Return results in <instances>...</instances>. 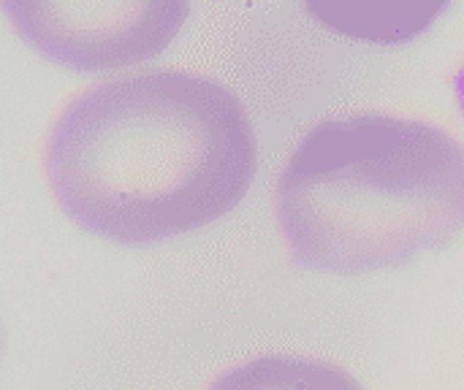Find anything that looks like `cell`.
<instances>
[{"mask_svg":"<svg viewBox=\"0 0 464 390\" xmlns=\"http://www.w3.org/2000/svg\"><path fill=\"white\" fill-rule=\"evenodd\" d=\"M258 171L247 106L223 81L144 71L71 98L44 144L63 214L114 244H158L234 212Z\"/></svg>","mask_w":464,"mask_h":390,"instance_id":"1","label":"cell"},{"mask_svg":"<svg viewBox=\"0 0 464 390\" xmlns=\"http://www.w3.org/2000/svg\"><path fill=\"white\" fill-rule=\"evenodd\" d=\"M275 217L296 269H400L464 231V144L427 119L362 111L313 125L288 155Z\"/></svg>","mask_w":464,"mask_h":390,"instance_id":"2","label":"cell"},{"mask_svg":"<svg viewBox=\"0 0 464 390\" xmlns=\"http://www.w3.org/2000/svg\"><path fill=\"white\" fill-rule=\"evenodd\" d=\"M14 33L73 73H103L163 54L188 22L190 0H3Z\"/></svg>","mask_w":464,"mask_h":390,"instance_id":"3","label":"cell"},{"mask_svg":"<svg viewBox=\"0 0 464 390\" xmlns=\"http://www.w3.org/2000/svg\"><path fill=\"white\" fill-rule=\"evenodd\" d=\"M454 0H302L324 30L359 43L402 46L421 38Z\"/></svg>","mask_w":464,"mask_h":390,"instance_id":"4","label":"cell"},{"mask_svg":"<svg viewBox=\"0 0 464 390\" xmlns=\"http://www.w3.org/2000/svg\"><path fill=\"white\" fill-rule=\"evenodd\" d=\"M207 390H367L348 369L310 356H258L212 380Z\"/></svg>","mask_w":464,"mask_h":390,"instance_id":"5","label":"cell"}]
</instances>
